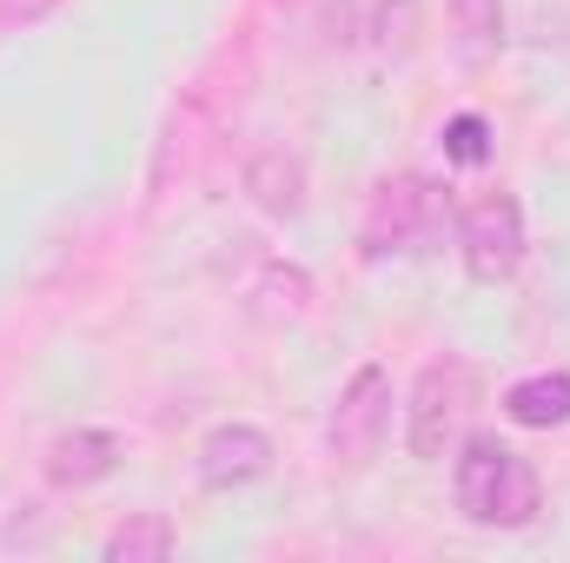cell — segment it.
Instances as JSON below:
<instances>
[{
	"mask_svg": "<svg viewBox=\"0 0 570 563\" xmlns=\"http://www.w3.org/2000/svg\"><path fill=\"white\" fill-rule=\"evenodd\" d=\"M444 233H451V192L431 172H392L365 199L358 253L372 266H385V259H431L444 246Z\"/></svg>",
	"mask_w": 570,
	"mask_h": 563,
	"instance_id": "cell-1",
	"label": "cell"
},
{
	"mask_svg": "<svg viewBox=\"0 0 570 563\" xmlns=\"http://www.w3.org/2000/svg\"><path fill=\"white\" fill-rule=\"evenodd\" d=\"M451 497H458L464 524H478V531H524L544 511L538 471L498 437H464L458 471H451Z\"/></svg>",
	"mask_w": 570,
	"mask_h": 563,
	"instance_id": "cell-2",
	"label": "cell"
},
{
	"mask_svg": "<svg viewBox=\"0 0 570 563\" xmlns=\"http://www.w3.org/2000/svg\"><path fill=\"white\" fill-rule=\"evenodd\" d=\"M478 398H484V385H478V372L458 352L431 358L425 372H419V385H412V405H405V444H412V457L419 464H438L464 437Z\"/></svg>",
	"mask_w": 570,
	"mask_h": 563,
	"instance_id": "cell-3",
	"label": "cell"
},
{
	"mask_svg": "<svg viewBox=\"0 0 570 563\" xmlns=\"http://www.w3.org/2000/svg\"><path fill=\"white\" fill-rule=\"evenodd\" d=\"M219 134H226V107H213L206 80H193L186 100L173 107L166 134H159V152H153V213H166V206L206 172V159H213Z\"/></svg>",
	"mask_w": 570,
	"mask_h": 563,
	"instance_id": "cell-4",
	"label": "cell"
},
{
	"mask_svg": "<svg viewBox=\"0 0 570 563\" xmlns=\"http://www.w3.org/2000/svg\"><path fill=\"white\" fill-rule=\"evenodd\" d=\"M392 437V372L385 365H358L332 405V424H325V444H332V464L345 471H365Z\"/></svg>",
	"mask_w": 570,
	"mask_h": 563,
	"instance_id": "cell-5",
	"label": "cell"
},
{
	"mask_svg": "<svg viewBox=\"0 0 570 563\" xmlns=\"http://www.w3.org/2000/svg\"><path fill=\"white\" fill-rule=\"evenodd\" d=\"M458 253L478 285H504L524 266V206L511 192H478L458 213Z\"/></svg>",
	"mask_w": 570,
	"mask_h": 563,
	"instance_id": "cell-6",
	"label": "cell"
},
{
	"mask_svg": "<svg viewBox=\"0 0 570 563\" xmlns=\"http://www.w3.org/2000/svg\"><path fill=\"white\" fill-rule=\"evenodd\" d=\"M273 471V437L259 424H219L199 444V484L206 491H239Z\"/></svg>",
	"mask_w": 570,
	"mask_h": 563,
	"instance_id": "cell-7",
	"label": "cell"
},
{
	"mask_svg": "<svg viewBox=\"0 0 570 563\" xmlns=\"http://www.w3.org/2000/svg\"><path fill=\"white\" fill-rule=\"evenodd\" d=\"M120 457H127L120 431H100V424L60 431V437L47 444V484H60V491H87V484L114 477V471H120Z\"/></svg>",
	"mask_w": 570,
	"mask_h": 563,
	"instance_id": "cell-8",
	"label": "cell"
},
{
	"mask_svg": "<svg viewBox=\"0 0 570 563\" xmlns=\"http://www.w3.org/2000/svg\"><path fill=\"white\" fill-rule=\"evenodd\" d=\"M239 179H246V199L259 213H273V219H298L305 213V159L292 146H259Z\"/></svg>",
	"mask_w": 570,
	"mask_h": 563,
	"instance_id": "cell-9",
	"label": "cell"
},
{
	"mask_svg": "<svg viewBox=\"0 0 570 563\" xmlns=\"http://www.w3.org/2000/svg\"><path fill=\"white\" fill-rule=\"evenodd\" d=\"M504 418L524 431H558L570 424V372H531L504 392Z\"/></svg>",
	"mask_w": 570,
	"mask_h": 563,
	"instance_id": "cell-10",
	"label": "cell"
},
{
	"mask_svg": "<svg viewBox=\"0 0 570 563\" xmlns=\"http://www.w3.org/2000/svg\"><path fill=\"white\" fill-rule=\"evenodd\" d=\"M173 544H179L173 517H159V511H134V517H120V524L107 531L100 557L107 563H159V557H173Z\"/></svg>",
	"mask_w": 570,
	"mask_h": 563,
	"instance_id": "cell-11",
	"label": "cell"
},
{
	"mask_svg": "<svg viewBox=\"0 0 570 563\" xmlns=\"http://www.w3.org/2000/svg\"><path fill=\"white\" fill-rule=\"evenodd\" d=\"M305 305H312V279L298 266H285V259H266L259 279H253V312L259 318H298Z\"/></svg>",
	"mask_w": 570,
	"mask_h": 563,
	"instance_id": "cell-12",
	"label": "cell"
},
{
	"mask_svg": "<svg viewBox=\"0 0 570 563\" xmlns=\"http://www.w3.org/2000/svg\"><path fill=\"white\" fill-rule=\"evenodd\" d=\"M365 33H372L379 53H412L419 47V0H372Z\"/></svg>",
	"mask_w": 570,
	"mask_h": 563,
	"instance_id": "cell-13",
	"label": "cell"
},
{
	"mask_svg": "<svg viewBox=\"0 0 570 563\" xmlns=\"http://www.w3.org/2000/svg\"><path fill=\"white\" fill-rule=\"evenodd\" d=\"M444 159H451V166H484V159H491V120H484V113L444 120Z\"/></svg>",
	"mask_w": 570,
	"mask_h": 563,
	"instance_id": "cell-14",
	"label": "cell"
},
{
	"mask_svg": "<svg viewBox=\"0 0 570 563\" xmlns=\"http://www.w3.org/2000/svg\"><path fill=\"white\" fill-rule=\"evenodd\" d=\"M451 13H458V33H464L478 53L504 47V7H498V0H451Z\"/></svg>",
	"mask_w": 570,
	"mask_h": 563,
	"instance_id": "cell-15",
	"label": "cell"
},
{
	"mask_svg": "<svg viewBox=\"0 0 570 563\" xmlns=\"http://www.w3.org/2000/svg\"><path fill=\"white\" fill-rule=\"evenodd\" d=\"M60 0H0V27H27V20H47Z\"/></svg>",
	"mask_w": 570,
	"mask_h": 563,
	"instance_id": "cell-16",
	"label": "cell"
}]
</instances>
